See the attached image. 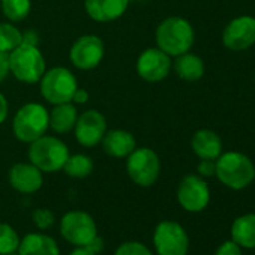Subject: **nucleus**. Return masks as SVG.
Masks as SVG:
<instances>
[{"label":"nucleus","instance_id":"20","mask_svg":"<svg viewBox=\"0 0 255 255\" xmlns=\"http://www.w3.org/2000/svg\"><path fill=\"white\" fill-rule=\"evenodd\" d=\"M50 114V128L57 134H68L74 131L78 113L72 102L57 104L48 113Z\"/></svg>","mask_w":255,"mask_h":255},{"label":"nucleus","instance_id":"18","mask_svg":"<svg viewBox=\"0 0 255 255\" xmlns=\"http://www.w3.org/2000/svg\"><path fill=\"white\" fill-rule=\"evenodd\" d=\"M191 146L200 159L216 161L222 153V140L212 129H198L191 140Z\"/></svg>","mask_w":255,"mask_h":255},{"label":"nucleus","instance_id":"35","mask_svg":"<svg viewBox=\"0 0 255 255\" xmlns=\"http://www.w3.org/2000/svg\"><path fill=\"white\" fill-rule=\"evenodd\" d=\"M69 255H96L92 249H89L87 246H77Z\"/></svg>","mask_w":255,"mask_h":255},{"label":"nucleus","instance_id":"22","mask_svg":"<svg viewBox=\"0 0 255 255\" xmlns=\"http://www.w3.org/2000/svg\"><path fill=\"white\" fill-rule=\"evenodd\" d=\"M174 69L179 78L185 81H197L204 75V62L197 54L188 51L176 57Z\"/></svg>","mask_w":255,"mask_h":255},{"label":"nucleus","instance_id":"33","mask_svg":"<svg viewBox=\"0 0 255 255\" xmlns=\"http://www.w3.org/2000/svg\"><path fill=\"white\" fill-rule=\"evenodd\" d=\"M89 101V93L84 89H77L72 96V104H86Z\"/></svg>","mask_w":255,"mask_h":255},{"label":"nucleus","instance_id":"31","mask_svg":"<svg viewBox=\"0 0 255 255\" xmlns=\"http://www.w3.org/2000/svg\"><path fill=\"white\" fill-rule=\"evenodd\" d=\"M8 113H9L8 101H6L5 95L0 92V125H2L8 119Z\"/></svg>","mask_w":255,"mask_h":255},{"label":"nucleus","instance_id":"28","mask_svg":"<svg viewBox=\"0 0 255 255\" xmlns=\"http://www.w3.org/2000/svg\"><path fill=\"white\" fill-rule=\"evenodd\" d=\"M33 222L36 224V227L42 230L50 228L54 224V215L48 209H36L33 212Z\"/></svg>","mask_w":255,"mask_h":255},{"label":"nucleus","instance_id":"32","mask_svg":"<svg viewBox=\"0 0 255 255\" xmlns=\"http://www.w3.org/2000/svg\"><path fill=\"white\" fill-rule=\"evenodd\" d=\"M9 72V66H8V54L0 53V83H2L6 75Z\"/></svg>","mask_w":255,"mask_h":255},{"label":"nucleus","instance_id":"5","mask_svg":"<svg viewBox=\"0 0 255 255\" xmlns=\"http://www.w3.org/2000/svg\"><path fill=\"white\" fill-rule=\"evenodd\" d=\"M29 159L42 173L60 171L69 156L68 146L57 137L42 135L29 146Z\"/></svg>","mask_w":255,"mask_h":255},{"label":"nucleus","instance_id":"29","mask_svg":"<svg viewBox=\"0 0 255 255\" xmlns=\"http://www.w3.org/2000/svg\"><path fill=\"white\" fill-rule=\"evenodd\" d=\"M215 255H242V249L234 240H227L216 249Z\"/></svg>","mask_w":255,"mask_h":255},{"label":"nucleus","instance_id":"26","mask_svg":"<svg viewBox=\"0 0 255 255\" xmlns=\"http://www.w3.org/2000/svg\"><path fill=\"white\" fill-rule=\"evenodd\" d=\"M20 246V237L17 231L9 225L0 222V255L17 252Z\"/></svg>","mask_w":255,"mask_h":255},{"label":"nucleus","instance_id":"4","mask_svg":"<svg viewBox=\"0 0 255 255\" xmlns=\"http://www.w3.org/2000/svg\"><path fill=\"white\" fill-rule=\"evenodd\" d=\"M50 128V114L48 110L38 104L29 102L23 105L14 117L12 131L14 135L21 143H32L39 137L45 135Z\"/></svg>","mask_w":255,"mask_h":255},{"label":"nucleus","instance_id":"34","mask_svg":"<svg viewBox=\"0 0 255 255\" xmlns=\"http://www.w3.org/2000/svg\"><path fill=\"white\" fill-rule=\"evenodd\" d=\"M87 248H89V249H92L95 254H99V252L104 249V242H102V239H101L99 236H96V237H95L89 245H87Z\"/></svg>","mask_w":255,"mask_h":255},{"label":"nucleus","instance_id":"3","mask_svg":"<svg viewBox=\"0 0 255 255\" xmlns=\"http://www.w3.org/2000/svg\"><path fill=\"white\" fill-rule=\"evenodd\" d=\"M8 66L18 81L27 84L38 83L47 71L45 59L38 45L27 42H21L8 54Z\"/></svg>","mask_w":255,"mask_h":255},{"label":"nucleus","instance_id":"27","mask_svg":"<svg viewBox=\"0 0 255 255\" xmlns=\"http://www.w3.org/2000/svg\"><path fill=\"white\" fill-rule=\"evenodd\" d=\"M114 255H152V252L140 242H125L116 249Z\"/></svg>","mask_w":255,"mask_h":255},{"label":"nucleus","instance_id":"12","mask_svg":"<svg viewBox=\"0 0 255 255\" xmlns=\"http://www.w3.org/2000/svg\"><path fill=\"white\" fill-rule=\"evenodd\" d=\"M222 42L231 51H245L255 44V18L240 15L231 20L224 32Z\"/></svg>","mask_w":255,"mask_h":255},{"label":"nucleus","instance_id":"15","mask_svg":"<svg viewBox=\"0 0 255 255\" xmlns=\"http://www.w3.org/2000/svg\"><path fill=\"white\" fill-rule=\"evenodd\" d=\"M11 186L21 194H33L42 186V171L33 164H15L11 167L8 174Z\"/></svg>","mask_w":255,"mask_h":255},{"label":"nucleus","instance_id":"30","mask_svg":"<svg viewBox=\"0 0 255 255\" xmlns=\"http://www.w3.org/2000/svg\"><path fill=\"white\" fill-rule=\"evenodd\" d=\"M216 173V161L213 159H201L198 164V174L201 177H212Z\"/></svg>","mask_w":255,"mask_h":255},{"label":"nucleus","instance_id":"10","mask_svg":"<svg viewBox=\"0 0 255 255\" xmlns=\"http://www.w3.org/2000/svg\"><path fill=\"white\" fill-rule=\"evenodd\" d=\"M104 53L105 48L101 38L96 35H83L72 44L69 50V60L75 68L90 71L102 62Z\"/></svg>","mask_w":255,"mask_h":255},{"label":"nucleus","instance_id":"2","mask_svg":"<svg viewBox=\"0 0 255 255\" xmlns=\"http://www.w3.org/2000/svg\"><path fill=\"white\" fill-rule=\"evenodd\" d=\"M215 176L227 188L240 191L255 179V165L251 158L240 152H225L216 159Z\"/></svg>","mask_w":255,"mask_h":255},{"label":"nucleus","instance_id":"24","mask_svg":"<svg viewBox=\"0 0 255 255\" xmlns=\"http://www.w3.org/2000/svg\"><path fill=\"white\" fill-rule=\"evenodd\" d=\"M23 42V33L11 23H0V53L9 54Z\"/></svg>","mask_w":255,"mask_h":255},{"label":"nucleus","instance_id":"11","mask_svg":"<svg viewBox=\"0 0 255 255\" xmlns=\"http://www.w3.org/2000/svg\"><path fill=\"white\" fill-rule=\"evenodd\" d=\"M177 201L188 212H201L209 206L210 189L201 176L188 174L177 188Z\"/></svg>","mask_w":255,"mask_h":255},{"label":"nucleus","instance_id":"19","mask_svg":"<svg viewBox=\"0 0 255 255\" xmlns=\"http://www.w3.org/2000/svg\"><path fill=\"white\" fill-rule=\"evenodd\" d=\"M20 255H60L56 240L47 234L30 233L20 240Z\"/></svg>","mask_w":255,"mask_h":255},{"label":"nucleus","instance_id":"8","mask_svg":"<svg viewBox=\"0 0 255 255\" xmlns=\"http://www.w3.org/2000/svg\"><path fill=\"white\" fill-rule=\"evenodd\" d=\"M153 245L159 255H186L189 237L179 222L162 221L155 228Z\"/></svg>","mask_w":255,"mask_h":255},{"label":"nucleus","instance_id":"14","mask_svg":"<svg viewBox=\"0 0 255 255\" xmlns=\"http://www.w3.org/2000/svg\"><path fill=\"white\" fill-rule=\"evenodd\" d=\"M170 69H171V57L162 50H159L158 47L144 50L137 60L138 75L149 83L162 81L170 74Z\"/></svg>","mask_w":255,"mask_h":255},{"label":"nucleus","instance_id":"36","mask_svg":"<svg viewBox=\"0 0 255 255\" xmlns=\"http://www.w3.org/2000/svg\"><path fill=\"white\" fill-rule=\"evenodd\" d=\"M6 255H20L18 252H11V254H6Z\"/></svg>","mask_w":255,"mask_h":255},{"label":"nucleus","instance_id":"16","mask_svg":"<svg viewBox=\"0 0 255 255\" xmlns=\"http://www.w3.org/2000/svg\"><path fill=\"white\" fill-rule=\"evenodd\" d=\"M131 0H86L84 8L89 17L99 23H108L120 18Z\"/></svg>","mask_w":255,"mask_h":255},{"label":"nucleus","instance_id":"6","mask_svg":"<svg viewBox=\"0 0 255 255\" xmlns=\"http://www.w3.org/2000/svg\"><path fill=\"white\" fill-rule=\"evenodd\" d=\"M39 83L44 99L53 105L72 102V96L78 89L75 75L63 66H56L45 71Z\"/></svg>","mask_w":255,"mask_h":255},{"label":"nucleus","instance_id":"25","mask_svg":"<svg viewBox=\"0 0 255 255\" xmlns=\"http://www.w3.org/2000/svg\"><path fill=\"white\" fill-rule=\"evenodd\" d=\"M30 9V0H2V11L5 17L12 23H18L27 18Z\"/></svg>","mask_w":255,"mask_h":255},{"label":"nucleus","instance_id":"17","mask_svg":"<svg viewBox=\"0 0 255 255\" xmlns=\"http://www.w3.org/2000/svg\"><path fill=\"white\" fill-rule=\"evenodd\" d=\"M101 143L104 152L113 158H128L137 147L134 135L125 129L107 131Z\"/></svg>","mask_w":255,"mask_h":255},{"label":"nucleus","instance_id":"21","mask_svg":"<svg viewBox=\"0 0 255 255\" xmlns=\"http://www.w3.org/2000/svg\"><path fill=\"white\" fill-rule=\"evenodd\" d=\"M231 240L240 248L255 249V213L239 216L231 225Z\"/></svg>","mask_w":255,"mask_h":255},{"label":"nucleus","instance_id":"1","mask_svg":"<svg viewBox=\"0 0 255 255\" xmlns=\"http://www.w3.org/2000/svg\"><path fill=\"white\" fill-rule=\"evenodd\" d=\"M155 36L158 48L167 53L170 57H177L183 53H188L195 39L191 23L182 17H168L161 21Z\"/></svg>","mask_w":255,"mask_h":255},{"label":"nucleus","instance_id":"7","mask_svg":"<svg viewBox=\"0 0 255 255\" xmlns=\"http://www.w3.org/2000/svg\"><path fill=\"white\" fill-rule=\"evenodd\" d=\"M126 171L129 179L143 188L152 186L161 173V161L155 150L149 147L134 149V152L128 156Z\"/></svg>","mask_w":255,"mask_h":255},{"label":"nucleus","instance_id":"9","mask_svg":"<svg viewBox=\"0 0 255 255\" xmlns=\"http://www.w3.org/2000/svg\"><path fill=\"white\" fill-rule=\"evenodd\" d=\"M62 236L75 246H87L96 236L98 228L93 218L81 210H71L60 221Z\"/></svg>","mask_w":255,"mask_h":255},{"label":"nucleus","instance_id":"23","mask_svg":"<svg viewBox=\"0 0 255 255\" xmlns=\"http://www.w3.org/2000/svg\"><path fill=\"white\" fill-rule=\"evenodd\" d=\"M62 170L72 179H84L92 174L93 161L87 155H83V153L69 155Z\"/></svg>","mask_w":255,"mask_h":255},{"label":"nucleus","instance_id":"13","mask_svg":"<svg viewBox=\"0 0 255 255\" xmlns=\"http://www.w3.org/2000/svg\"><path fill=\"white\" fill-rule=\"evenodd\" d=\"M74 132L81 146L95 147L102 141L107 132V120L102 113L96 110H87L78 116Z\"/></svg>","mask_w":255,"mask_h":255}]
</instances>
